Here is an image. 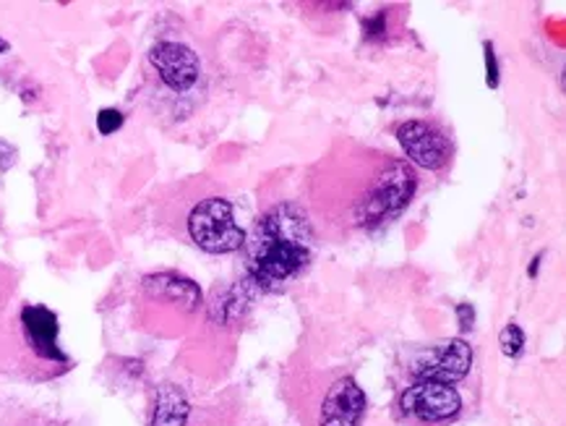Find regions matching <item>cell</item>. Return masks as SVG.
Listing matches in <instances>:
<instances>
[{
  "label": "cell",
  "instance_id": "1",
  "mask_svg": "<svg viewBox=\"0 0 566 426\" xmlns=\"http://www.w3.org/2000/svg\"><path fill=\"white\" fill-rule=\"evenodd\" d=\"M249 283L256 291H282L301 276L314 254V230L306 207L282 201L261 215L253 233L245 238Z\"/></svg>",
  "mask_w": 566,
  "mask_h": 426
},
{
  "label": "cell",
  "instance_id": "2",
  "mask_svg": "<svg viewBox=\"0 0 566 426\" xmlns=\"http://www.w3.org/2000/svg\"><path fill=\"white\" fill-rule=\"evenodd\" d=\"M418 189V173L408 160L399 157H379L368 168L360 189L350 197L347 220L355 228L371 230L395 220L410 205Z\"/></svg>",
  "mask_w": 566,
  "mask_h": 426
},
{
  "label": "cell",
  "instance_id": "3",
  "mask_svg": "<svg viewBox=\"0 0 566 426\" xmlns=\"http://www.w3.org/2000/svg\"><path fill=\"white\" fill-rule=\"evenodd\" d=\"M188 236L209 254H232L245 243V233L235 222L232 205L222 197H209L191 209Z\"/></svg>",
  "mask_w": 566,
  "mask_h": 426
},
{
  "label": "cell",
  "instance_id": "4",
  "mask_svg": "<svg viewBox=\"0 0 566 426\" xmlns=\"http://www.w3.org/2000/svg\"><path fill=\"white\" fill-rule=\"evenodd\" d=\"M397 142L408 155V163L431 173L444 170L452 160V139L447 132L431 121H405L397 128Z\"/></svg>",
  "mask_w": 566,
  "mask_h": 426
},
{
  "label": "cell",
  "instance_id": "5",
  "mask_svg": "<svg viewBox=\"0 0 566 426\" xmlns=\"http://www.w3.org/2000/svg\"><path fill=\"white\" fill-rule=\"evenodd\" d=\"M402 414L418 424L439 426L449 424L460 416L462 398L452 385H441V382H416L408 387L399 398Z\"/></svg>",
  "mask_w": 566,
  "mask_h": 426
},
{
  "label": "cell",
  "instance_id": "6",
  "mask_svg": "<svg viewBox=\"0 0 566 426\" xmlns=\"http://www.w3.org/2000/svg\"><path fill=\"white\" fill-rule=\"evenodd\" d=\"M473 370V349L462 341V337H454V341H447L437 345L420 356L416 364H412L410 374L416 382H441V385H454V382L464 380Z\"/></svg>",
  "mask_w": 566,
  "mask_h": 426
},
{
  "label": "cell",
  "instance_id": "7",
  "mask_svg": "<svg viewBox=\"0 0 566 426\" xmlns=\"http://www.w3.org/2000/svg\"><path fill=\"white\" fill-rule=\"evenodd\" d=\"M149 63L163 79V84L172 92H188L193 90L201 76L199 58L191 48L180 45V42H157L149 50Z\"/></svg>",
  "mask_w": 566,
  "mask_h": 426
},
{
  "label": "cell",
  "instance_id": "8",
  "mask_svg": "<svg viewBox=\"0 0 566 426\" xmlns=\"http://www.w3.org/2000/svg\"><path fill=\"white\" fill-rule=\"evenodd\" d=\"M21 330H24V337L29 349L38 353L40 359L55 361V364H65V353L57 345V316L45 306H38V303H29V306L21 309Z\"/></svg>",
  "mask_w": 566,
  "mask_h": 426
},
{
  "label": "cell",
  "instance_id": "9",
  "mask_svg": "<svg viewBox=\"0 0 566 426\" xmlns=\"http://www.w3.org/2000/svg\"><path fill=\"white\" fill-rule=\"evenodd\" d=\"M366 393L353 377H343L332 385L324 398L322 426H360L366 416Z\"/></svg>",
  "mask_w": 566,
  "mask_h": 426
},
{
  "label": "cell",
  "instance_id": "10",
  "mask_svg": "<svg viewBox=\"0 0 566 426\" xmlns=\"http://www.w3.org/2000/svg\"><path fill=\"white\" fill-rule=\"evenodd\" d=\"M188 414H191V408H188L184 389L176 385H163L157 389V408L151 426H186Z\"/></svg>",
  "mask_w": 566,
  "mask_h": 426
},
{
  "label": "cell",
  "instance_id": "11",
  "mask_svg": "<svg viewBox=\"0 0 566 426\" xmlns=\"http://www.w3.org/2000/svg\"><path fill=\"white\" fill-rule=\"evenodd\" d=\"M147 291L157 293V295H170L172 301L186 303L188 309L199 306V303H201L199 288H196V285L191 283V280L178 278V276H155V278H147Z\"/></svg>",
  "mask_w": 566,
  "mask_h": 426
},
{
  "label": "cell",
  "instance_id": "12",
  "mask_svg": "<svg viewBox=\"0 0 566 426\" xmlns=\"http://www.w3.org/2000/svg\"><path fill=\"white\" fill-rule=\"evenodd\" d=\"M499 345H502L504 356L510 359H517L522 351H525V332H522L520 324L510 322L506 328L502 330V335H499Z\"/></svg>",
  "mask_w": 566,
  "mask_h": 426
},
{
  "label": "cell",
  "instance_id": "13",
  "mask_svg": "<svg viewBox=\"0 0 566 426\" xmlns=\"http://www.w3.org/2000/svg\"><path fill=\"white\" fill-rule=\"evenodd\" d=\"M123 126V113L115 111V107H105V111H99L97 115V132L103 136H111L118 132Z\"/></svg>",
  "mask_w": 566,
  "mask_h": 426
},
{
  "label": "cell",
  "instance_id": "14",
  "mask_svg": "<svg viewBox=\"0 0 566 426\" xmlns=\"http://www.w3.org/2000/svg\"><path fill=\"white\" fill-rule=\"evenodd\" d=\"M485 82H489L491 90H496L499 86V61H496V53H493L491 42H485Z\"/></svg>",
  "mask_w": 566,
  "mask_h": 426
},
{
  "label": "cell",
  "instance_id": "15",
  "mask_svg": "<svg viewBox=\"0 0 566 426\" xmlns=\"http://www.w3.org/2000/svg\"><path fill=\"white\" fill-rule=\"evenodd\" d=\"M457 316H460V328L462 330L473 328L475 312H473V306H470V303H460V306H457Z\"/></svg>",
  "mask_w": 566,
  "mask_h": 426
},
{
  "label": "cell",
  "instance_id": "16",
  "mask_svg": "<svg viewBox=\"0 0 566 426\" xmlns=\"http://www.w3.org/2000/svg\"><path fill=\"white\" fill-rule=\"evenodd\" d=\"M0 53H9V42L0 38Z\"/></svg>",
  "mask_w": 566,
  "mask_h": 426
}]
</instances>
